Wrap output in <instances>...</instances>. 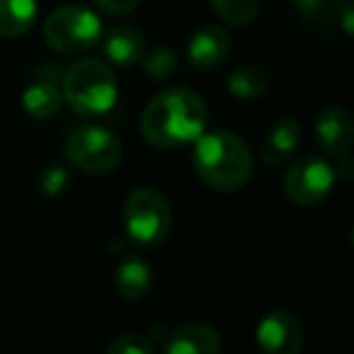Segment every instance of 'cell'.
Listing matches in <instances>:
<instances>
[{
	"label": "cell",
	"instance_id": "10",
	"mask_svg": "<svg viewBox=\"0 0 354 354\" xmlns=\"http://www.w3.org/2000/svg\"><path fill=\"white\" fill-rule=\"evenodd\" d=\"M231 54V35L218 25H207L187 44V61L197 71H212L221 66Z\"/></svg>",
	"mask_w": 354,
	"mask_h": 354
},
{
	"label": "cell",
	"instance_id": "12",
	"mask_svg": "<svg viewBox=\"0 0 354 354\" xmlns=\"http://www.w3.org/2000/svg\"><path fill=\"white\" fill-rule=\"evenodd\" d=\"M97 46L102 49L104 61H109L114 66H122V68L136 66L141 61V56L146 54V39H143V35L136 27H129V25H119L102 32Z\"/></svg>",
	"mask_w": 354,
	"mask_h": 354
},
{
	"label": "cell",
	"instance_id": "7",
	"mask_svg": "<svg viewBox=\"0 0 354 354\" xmlns=\"http://www.w3.org/2000/svg\"><path fill=\"white\" fill-rule=\"evenodd\" d=\"M335 180H337V170L325 158L306 156L289 165L284 175V192L289 202L299 207H315L328 199Z\"/></svg>",
	"mask_w": 354,
	"mask_h": 354
},
{
	"label": "cell",
	"instance_id": "4",
	"mask_svg": "<svg viewBox=\"0 0 354 354\" xmlns=\"http://www.w3.org/2000/svg\"><path fill=\"white\" fill-rule=\"evenodd\" d=\"M104 27L95 10L85 6H66L44 22V39L59 54H83L97 46Z\"/></svg>",
	"mask_w": 354,
	"mask_h": 354
},
{
	"label": "cell",
	"instance_id": "11",
	"mask_svg": "<svg viewBox=\"0 0 354 354\" xmlns=\"http://www.w3.org/2000/svg\"><path fill=\"white\" fill-rule=\"evenodd\" d=\"M165 354H216L221 352V337L218 330L207 323H187L175 328L162 339Z\"/></svg>",
	"mask_w": 354,
	"mask_h": 354
},
{
	"label": "cell",
	"instance_id": "5",
	"mask_svg": "<svg viewBox=\"0 0 354 354\" xmlns=\"http://www.w3.org/2000/svg\"><path fill=\"white\" fill-rule=\"evenodd\" d=\"M172 228V212L165 194L156 187H138L124 204V231L133 243L158 245Z\"/></svg>",
	"mask_w": 354,
	"mask_h": 354
},
{
	"label": "cell",
	"instance_id": "1",
	"mask_svg": "<svg viewBox=\"0 0 354 354\" xmlns=\"http://www.w3.org/2000/svg\"><path fill=\"white\" fill-rule=\"evenodd\" d=\"M207 102L189 88H167L146 104L141 133L156 148L194 143L207 129Z\"/></svg>",
	"mask_w": 354,
	"mask_h": 354
},
{
	"label": "cell",
	"instance_id": "9",
	"mask_svg": "<svg viewBox=\"0 0 354 354\" xmlns=\"http://www.w3.org/2000/svg\"><path fill=\"white\" fill-rule=\"evenodd\" d=\"M315 138H318L320 148L328 156L342 158L349 156V148L354 141V127L352 117L347 109L342 107H325L315 119Z\"/></svg>",
	"mask_w": 354,
	"mask_h": 354
},
{
	"label": "cell",
	"instance_id": "13",
	"mask_svg": "<svg viewBox=\"0 0 354 354\" xmlns=\"http://www.w3.org/2000/svg\"><path fill=\"white\" fill-rule=\"evenodd\" d=\"M64 104V90L51 75L35 78L22 90V107L32 119H51Z\"/></svg>",
	"mask_w": 354,
	"mask_h": 354
},
{
	"label": "cell",
	"instance_id": "2",
	"mask_svg": "<svg viewBox=\"0 0 354 354\" xmlns=\"http://www.w3.org/2000/svg\"><path fill=\"white\" fill-rule=\"evenodd\" d=\"M252 151L245 138L233 131L202 133L194 141V172L204 185L218 192L243 189L252 177Z\"/></svg>",
	"mask_w": 354,
	"mask_h": 354
},
{
	"label": "cell",
	"instance_id": "16",
	"mask_svg": "<svg viewBox=\"0 0 354 354\" xmlns=\"http://www.w3.org/2000/svg\"><path fill=\"white\" fill-rule=\"evenodd\" d=\"M37 22V0H0V37L17 39Z\"/></svg>",
	"mask_w": 354,
	"mask_h": 354
},
{
	"label": "cell",
	"instance_id": "3",
	"mask_svg": "<svg viewBox=\"0 0 354 354\" xmlns=\"http://www.w3.org/2000/svg\"><path fill=\"white\" fill-rule=\"evenodd\" d=\"M64 100L83 117H102L117 104L119 88L112 68L97 59H80L64 73Z\"/></svg>",
	"mask_w": 354,
	"mask_h": 354
},
{
	"label": "cell",
	"instance_id": "20",
	"mask_svg": "<svg viewBox=\"0 0 354 354\" xmlns=\"http://www.w3.org/2000/svg\"><path fill=\"white\" fill-rule=\"evenodd\" d=\"M344 0H294V8L313 25H325L330 20H337L339 8Z\"/></svg>",
	"mask_w": 354,
	"mask_h": 354
},
{
	"label": "cell",
	"instance_id": "15",
	"mask_svg": "<svg viewBox=\"0 0 354 354\" xmlns=\"http://www.w3.org/2000/svg\"><path fill=\"white\" fill-rule=\"evenodd\" d=\"M114 281H117V291L127 301H143L151 291L153 272L146 260H141L138 255H129L117 265Z\"/></svg>",
	"mask_w": 354,
	"mask_h": 354
},
{
	"label": "cell",
	"instance_id": "19",
	"mask_svg": "<svg viewBox=\"0 0 354 354\" xmlns=\"http://www.w3.org/2000/svg\"><path fill=\"white\" fill-rule=\"evenodd\" d=\"M141 66L148 78L153 80H167L177 71V56L170 46H156L148 54L141 56Z\"/></svg>",
	"mask_w": 354,
	"mask_h": 354
},
{
	"label": "cell",
	"instance_id": "8",
	"mask_svg": "<svg viewBox=\"0 0 354 354\" xmlns=\"http://www.w3.org/2000/svg\"><path fill=\"white\" fill-rule=\"evenodd\" d=\"M257 347L270 354H299L304 347L301 320L289 310H272L257 323Z\"/></svg>",
	"mask_w": 354,
	"mask_h": 354
},
{
	"label": "cell",
	"instance_id": "6",
	"mask_svg": "<svg viewBox=\"0 0 354 354\" xmlns=\"http://www.w3.org/2000/svg\"><path fill=\"white\" fill-rule=\"evenodd\" d=\"M71 165L88 175H104L112 172L122 162V141L109 129L102 127H80L68 136L64 146Z\"/></svg>",
	"mask_w": 354,
	"mask_h": 354
},
{
	"label": "cell",
	"instance_id": "23",
	"mask_svg": "<svg viewBox=\"0 0 354 354\" xmlns=\"http://www.w3.org/2000/svg\"><path fill=\"white\" fill-rule=\"evenodd\" d=\"M141 0H95V6L107 15H129L131 10H136V6Z\"/></svg>",
	"mask_w": 354,
	"mask_h": 354
},
{
	"label": "cell",
	"instance_id": "18",
	"mask_svg": "<svg viewBox=\"0 0 354 354\" xmlns=\"http://www.w3.org/2000/svg\"><path fill=\"white\" fill-rule=\"evenodd\" d=\"M223 22L236 27H248L260 12V0H209Z\"/></svg>",
	"mask_w": 354,
	"mask_h": 354
},
{
	"label": "cell",
	"instance_id": "17",
	"mask_svg": "<svg viewBox=\"0 0 354 354\" xmlns=\"http://www.w3.org/2000/svg\"><path fill=\"white\" fill-rule=\"evenodd\" d=\"M270 88V73L260 64H243L228 78V93L238 100L262 97Z\"/></svg>",
	"mask_w": 354,
	"mask_h": 354
},
{
	"label": "cell",
	"instance_id": "14",
	"mask_svg": "<svg viewBox=\"0 0 354 354\" xmlns=\"http://www.w3.org/2000/svg\"><path fill=\"white\" fill-rule=\"evenodd\" d=\"M301 143V127L294 119L284 117L277 119L270 127V131L265 133V141H262V160L267 165H279V162L289 160L296 153Z\"/></svg>",
	"mask_w": 354,
	"mask_h": 354
},
{
	"label": "cell",
	"instance_id": "22",
	"mask_svg": "<svg viewBox=\"0 0 354 354\" xmlns=\"http://www.w3.org/2000/svg\"><path fill=\"white\" fill-rule=\"evenodd\" d=\"M68 172L64 167H46L44 175H41V192L49 194V197H59L66 187H68Z\"/></svg>",
	"mask_w": 354,
	"mask_h": 354
},
{
	"label": "cell",
	"instance_id": "21",
	"mask_svg": "<svg viewBox=\"0 0 354 354\" xmlns=\"http://www.w3.org/2000/svg\"><path fill=\"white\" fill-rule=\"evenodd\" d=\"M109 354H153L156 352V344L151 337L138 333H122L107 344Z\"/></svg>",
	"mask_w": 354,
	"mask_h": 354
}]
</instances>
